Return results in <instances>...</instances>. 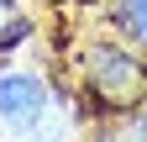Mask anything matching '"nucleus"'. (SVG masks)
I'll return each mask as SVG.
<instances>
[{
    "label": "nucleus",
    "mask_w": 147,
    "mask_h": 142,
    "mask_svg": "<svg viewBox=\"0 0 147 142\" xmlns=\"http://www.w3.org/2000/svg\"><path fill=\"white\" fill-rule=\"evenodd\" d=\"M84 84H89V95H95V105H105V111H131V105L147 95V68L131 58V53L100 42L95 53H89Z\"/></svg>",
    "instance_id": "f257e3e1"
},
{
    "label": "nucleus",
    "mask_w": 147,
    "mask_h": 142,
    "mask_svg": "<svg viewBox=\"0 0 147 142\" xmlns=\"http://www.w3.org/2000/svg\"><path fill=\"white\" fill-rule=\"evenodd\" d=\"M47 111V84L37 74H0V121L16 132H32V121Z\"/></svg>",
    "instance_id": "f03ea898"
},
{
    "label": "nucleus",
    "mask_w": 147,
    "mask_h": 142,
    "mask_svg": "<svg viewBox=\"0 0 147 142\" xmlns=\"http://www.w3.org/2000/svg\"><path fill=\"white\" fill-rule=\"evenodd\" d=\"M26 37V16L11 5V0H0V47H16Z\"/></svg>",
    "instance_id": "7ed1b4c3"
},
{
    "label": "nucleus",
    "mask_w": 147,
    "mask_h": 142,
    "mask_svg": "<svg viewBox=\"0 0 147 142\" xmlns=\"http://www.w3.org/2000/svg\"><path fill=\"white\" fill-rule=\"evenodd\" d=\"M116 5H121V26L147 42V0H116Z\"/></svg>",
    "instance_id": "20e7f679"
},
{
    "label": "nucleus",
    "mask_w": 147,
    "mask_h": 142,
    "mask_svg": "<svg viewBox=\"0 0 147 142\" xmlns=\"http://www.w3.org/2000/svg\"><path fill=\"white\" fill-rule=\"evenodd\" d=\"M63 132H68L63 111H42V116L32 121V137H37V142H63Z\"/></svg>",
    "instance_id": "39448f33"
},
{
    "label": "nucleus",
    "mask_w": 147,
    "mask_h": 142,
    "mask_svg": "<svg viewBox=\"0 0 147 142\" xmlns=\"http://www.w3.org/2000/svg\"><path fill=\"white\" fill-rule=\"evenodd\" d=\"M131 142H147V100H142V111H137V126H131Z\"/></svg>",
    "instance_id": "423d86ee"
}]
</instances>
